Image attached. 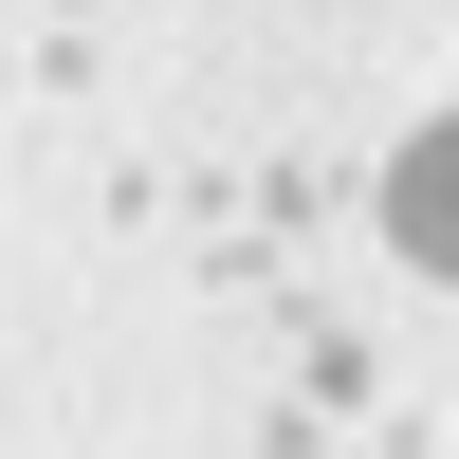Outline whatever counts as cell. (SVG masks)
I'll return each mask as SVG.
<instances>
[{"instance_id": "cell-1", "label": "cell", "mask_w": 459, "mask_h": 459, "mask_svg": "<svg viewBox=\"0 0 459 459\" xmlns=\"http://www.w3.org/2000/svg\"><path fill=\"white\" fill-rule=\"evenodd\" d=\"M386 239L423 257V276H459V110H441V129L386 166Z\"/></svg>"}]
</instances>
